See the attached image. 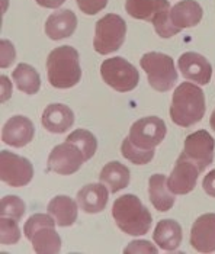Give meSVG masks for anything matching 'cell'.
Here are the masks:
<instances>
[{"label": "cell", "instance_id": "obj_1", "mask_svg": "<svg viewBox=\"0 0 215 254\" xmlns=\"http://www.w3.org/2000/svg\"><path fill=\"white\" fill-rule=\"evenodd\" d=\"M205 111V96L199 86L185 81L175 90L170 105V118L176 125L182 128L192 127L204 118Z\"/></svg>", "mask_w": 215, "mask_h": 254}, {"label": "cell", "instance_id": "obj_2", "mask_svg": "<svg viewBox=\"0 0 215 254\" xmlns=\"http://www.w3.org/2000/svg\"><path fill=\"white\" fill-rule=\"evenodd\" d=\"M112 216L118 228L128 235H144L153 224L150 211L143 205L136 195H124L118 197L112 206Z\"/></svg>", "mask_w": 215, "mask_h": 254}, {"label": "cell", "instance_id": "obj_3", "mask_svg": "<svg viewBox=\"0 0 215 254\" xmlns=\"http://www.w3.org/2000/svg\"><path fill=\"white\" fill-rule=\"evenodd\" d=\"M48 81L56 89H70L81 78L78 53L70 45H63L53 50L47 59Z\"/></svg>", "mask_w": 215, "mask_h": 254}, {"label": "cell", "instance_id": "obj_4", "mask_svg": "<svg viewBox=\"0 0 215 254\" xmlns=\"http://www.w3.org/2000/svg\"><path fill=\"white\" fill-rule=\"evenodd\" d=\"M54 225L56 219L50 214H35L25 222V237L31 240L37 253L56 254L61 250V238Z\"/></svg>", "mask_w": 215, "mask_h": 254}, {"label": "cell", "instance_id": "obj_5", "mask_svg": "<svg viewBox=\"0 0 215 254\" xmlns=\"http://www.w3.org/2000/svg\"><path fill=\"white\" fill-rule=\"evenodd\" d=\"M141 68L147 73L150 86L157 92L170 90L177 81L173 59L161 53H147L140 60Z\"/></svg>", "mask_w": 215, "mask_h": 254}, {"label": "cell", "instance_id": "obj_6", "mask_svg": "<svg viewBox=\"0 0 215 254\" xmlns=\"http://www.w3.org/2000/svg\"><path fill=\"white\" fill-rule=\"evenodd\" d=\"M125 35H127L125 20L119 15L108 13L96 22L93 48L96 53L102 56L115 53L122 47L125 41Z\"/></svg>", "mask_w": 215, "mask_h": 254}, {"label": "cell", "instance_id": "obj_7", "mask_svg": "<svg viewBox=\"0 0 215 254\" xmlns=\"http://www.w3.org/2000/svg\"><path fill=\"white\" fill-rule=\"evenodd\" d=\"M100 76L108 86L121 93L134 90L140 81L137 68L122 57L105 60L100 65Z\"/></svg>", "mask_w": 215, "mask_h": 254}, {"label": "cell", "instance_id": "obj_8", "mask_svg": "<svg viewBox=\"0 0 215 254\" xmlns=\"http://www.w3.org/2000/svg\"><path fill=\"white\" fill-rule=\"evenodd\" d=\"M34 177L32 163L10 151H0V179L12 188L26 186Z\"/></svg>", "mask_w": 215, "mask_h": 254}, {"label": "cell", "instance_id": "obj_9", "mask_svg": "<svg viewBox=\"0 0 215 254\" xmlns=\"http://www.w3.org/2000/svg\"><path fill=\"white\" fill-rule=\"evenodd\" d=\"M167 134V128L163 119L157 117H147L138 119L130 128V135L133 144L140 148L154 150L158 144L164 139Z\"/></svg>", "mask_w": 215, "mask_h": 254}, {"label": "cell", "instance_id": "obj_10", "mask_svg": "<svg viewBox=\"0 0 215 254\" xmlns=\"http://www.w3.org/2000/svg\"><path fill=\"white\" fill-rule=\"evenodd\" d=\"M84 161V156L77 145L66 139V142L53 148L47 164L50 172H54L61 176H70L77 172Z\"/></svg>", "mask_w": 215, "mask_h": 254}, {"label": "cell", "instance_id": "obj_11", "mask_svg": "<svg viewBox=\"0 0 215 254\" xmlns=\"http://www.w3.org/2000/svg\"><path fill=\"white\" fill-rule=\"evenodd\" d=\"M215 139L205 129L196 131L185 139L183 153L189 157L201 172L208 169L214 161Z\"/></svg>", "mask_w": 215, "mask_h": 254}, {"label": "cell", "instance_id": "obj_12", "mask_svg": "<svg viewBox=\"0 0 215 254\" xmlns=\"http://www.w3.org/2000/svg\"><path fill=\"white\" fill-rule=\"evenodd\" d=\"M201 170L195 163L182 153L167 179V186L175 195H188L196 186V180Z\"/></svg>", "mask_w": 215, "mask_h": 254}, {"label": "cell", "instance_id": "obj_13", "mask_svg": "<svg viewBox=\"0 0 215 254\" xmlns=\"http://www.w3.org/2000/svg\"><path fill=\"white\" fill-rule=\"evenodd\" d=\"M177 64H179V70L182 76L186 80L198 83L201 86H205L211 81L213 65L204 56L189 51L180 56Z\"/></svg>", "mask_w": 215, "mask_h": 254}, {"label": "cell", "instance_id": "obj_14", "mask_svg": "<svg viewBox=\"0 0 215 254\" xmlns=\"http://www.w3.org/2000/svg\"><path fill=\"white\" fill-rule=\"evenodd\" d=\"M35 135L34 124L29 118L16 115L12 117L1 129V141L12 147H25L28 145Z\"/></svg>", "mask_w": 215, "mask_h": 254}, {"label": "cell", "instance_id": "obj_15", "mask_svg": "<svg viewBox=\"0 0 215 254\" xmlns=\"http://www.w3.org/2000/svg\"><path fill=\"white\" fill-rule=\"evenodd\" d=\"M191 244L199 253L215 252V214L201 215L192 225Z\"/></svg>", "mask_w": 215, "mask_h": 254}, {"label": "cell", "instance_id": "obj_16", "mask_svg": "<svg viewBox=\"0 0 215 254\" xmlns=\"http://www.w3.org/2000/svg\"><path fill=\"white\" fill-rule=\"evenodd\" d=\"M77 28V18L70 9H61L48 16L45 22V34L50 39L60 41L69 38Z\"/></svg>", "mask_w": 215, "mask_h": 254}, {"label": "cell", "instance_id": "obj_17", "mask_svg": "<svg viewBox=\"0 0 215 254\" xmlns=\"http://www.w3.org/2000/svg\"><path fill=\"white\" fill-rule=\"evenodd\" d=\"M73 124H74L73 111L63 103L48 105L42 114V127L53 134L66 132L73 127Z\"/></svg>", "mask_w": 215, "mask_h": 254}, {"label": "cell", "instance_id": "obj_18", "mask_svg": "<svg viewBox=\"0 0 215 254\" xmlns=\"http://www.w3.org/2000/svg\"><path fill=\"white\" fill-rule=\"evenodd\" d=\"M109 189L100 183L83 186L77 193V203L86 214H99L108 205Z\"/></svg>", "mask_w": 215, "mask_h": 254}, {"label": "cell", "instance_id": "obj_19", "mask_svg": "<svg viewBox=\"0 0 215 254\" xmlns=\"http://www.w3.org/2000/svg\"><path fill=\"white\" fill-rule=\"evenodd\" d=\"M202 16L204 10L195 0H182L176 3L169 12V19L179 31L196 26L202 20Z\"/></svg>", "mask_w": 215, "mask_h": 254}, {"label": "cell", "instance_id": "obj_20", "mask_svg": "<svg viewBox=\"0 0 215 254\" xmlns=\"http://www.w3.org/2000/svg\"><path fill=\"white\" fill-rule=\"evenodd\" d=\"M78 203L70 196L59 195L53 197L48 203V214L56 219L59 227H70L76 222L78 215Z\"/></svg>", "mask_w": 215, "mask_h": 254}, {"label": "cell", "instance_id": "obj_21", "mask_svg": "<svg viewBox=\"0 0 215 254\" xmlns=\"http://www.w3.org/2000/svg\"><path fill=\"white\" fill-rule=\"evenodd\" d=\"M148 195L153 206L160 212H167L175 205V193L167 186L164 175H153L148 180Z\"/></svg>", "mask_w": 215, "mask_h": 254}, {"label": "cell", "instance_id": "obj_22", "mask_svg": "<svg viewBox=\"0 0 215 254\" xmlns=\"http://www.w3.org/2000/svg\"><path fill=\"white\" fill-rule=\"evenodd\" d=\"M182 227L175 219H161L157 224L153 238L164 252H175L182 243Z\"/></svg>", "mask_w": 215, "mask_h": 254}, {"label": "cell", "instance_id": "obj_23", "mask_svg": "<svg viewBox=\"0 0 215 254\" xmlns=\"http://www.w3.org/2000/svg\"><path fill=\"white\" fill-rule=\"evenodd\" d=\"M170 9V3L167 0H127L125 10L127 13L140 20H150L156 18L163 10Z\"/></svg>", "mask_w": 215, "mask_h": 254}, {"label": "cell", "instance_id": "obj_24", "mask_svg": "<svg viewBox=\"0 0 215 254\" xmlns=\"http://www.w3.org/2000/svg\"><path fill=\"white\" fill-rule=\"evenodd\" d=\"M131 173L127 166L119 161L108 163L100 172V182H103L111 193H117L130 185Z\"/></svg>", "mask_w": 215, "mask_h": 254}, {"label": "cell", "instance_id": "obj_25", "mask_svg": "<svg viewBox=\"0 0 215 254\" xmlns=\"http://www.w3.org/2000/svg\"><path fill=\"white\" fill-rule=\"evenodd\" d=\"M12 77L20 92H23L26 95L38 93L39 87H41V77H39L38 71L32 65L20 63L13 70Z\"/></svg>", "mask_w": 215, "mask_h": 254}, {"label": "cell", "instance_id": "obj_26", "mask_svg": "<svg viewBox=\"0 0 215 254\" xmlns=\"http://www.w3.org/2000/svg\"><path fill=\"white\" fill-rule=\"evenodd\" d=\"M67 141H70V142L77 145L78 148H80V151L83 153L86 161L95 156V153L98 150L96 137L90 131H86V129H76V131H73L67 137Z\"/></svg>", "mask_w": 215, "mask_h": 254}, {"label": "cell", "instance_id": "obj_27", "mask_svg": "<svg viewBox=\"0 0 215 254\" xmlns=\"http://www.w3.org/2000/svg\"><path fill=\"white\" fill-rule=\"evenodd\" d=\"M121 153L128 161H131L133 164H137V166H143V164L150 163L153 160V157H154V150L140 148L136 144H133L128 137L122 141Z\"/></svg>", "mask_w": 215, "mask_h": 254}, {"label": "cell", "instance_id": "obj_28", "mask_svg": "<svg viewBox=\"0 0 215 254\" xmlns=\"http://www.w3.org/2000/svg\"><path fill=\"white\" fill-rule=\"evenodd\" d=\"M20 240V230L18 221L9 216L0 218V243L3 246L16 244Z\"/></svg>", "mask_w": 215, "mask_h": 254}, {"label": "cell", "instance_id": "obj_29", "mask_svg": "<svg viewBox=\"0 0 215 254\" xmlns=\"http://www.w3.org/2000/svg\"><path fill=\"white\" fill-rule=\"evenodd\" d=\"M25 209H26L25 202L18 196H3L0 200V215L1 216H9V218L19 221L25 214Z\"/></svg>", "mask_w": 215, "mask_h": 254}, {"label": "cell", "instance_id": "obj_30", "mask_svg": "<svg viewBox=\"0 0 215 254\" xmlns=\"http://www.w3.org/2000/svg\"><path fill=\"white\" fill-rule=\"evenodd\" d=\"M76 1L78 9L86 15H96L108 4V0H76Z\"/></svg>", "mask_w": 215, "mask_h": 254}, {"label": "cell", "instance_id": "obj_31", "mask_svg": "<svg viewBox=\"0 0 215 254\" xmlns=\"http://www.w3.org/2000/svg\"><path fill=\"white\" fill-rule=\"evenodd\" d=\"M0 45H1L0 67H1V68H6V67H9V65L15 61V48H13L12 42H10V41H6V39H1Z\"/></svg>", "mask_w": 215, "mask_h": 254}, {"label": "cell", "instance_id": "obj_32", "mask_svg": "<svg viewBox=\"0 0 215 254\" xmlns=\"http://www.w3.org/2000/svg\"><path fill=\"white\" fill-rule=\"evenodd\" d=\"M124 253H157V249L150 241L138 240V241L130 243L128 247L124 250Z\"/></svg>", "mask_w": 215, "mask_h": 254}, {"label": "cell", "instance_id": "obj_33", "mask_svg": "<svg viewBox=\"0 0 215 254\" xmlns=\"http://www.w3.org/2000/svg\"><path fill=\"white\" fill-rule=\"evenodd\" d=\"M202 188H204L207 195L211 196V197H215V169L211 170L207 176L204 177Z\"/></svg>", "mask_w": 215, "mask_h": 254}, {"label": "cell", "instance_id": "obj_34", "mask_svg": "<svg viewBox=\"0 0 215 254\" xmlns=\"http://www.w3.org/2000/svg\"><path fill=\"white\" fill-rule=\"evenodd\" d=\"M0 80H1V102H4V100H7V99L10 98V93H12L10 83H9L7 77H4V76H1Z\"/></svg>", "mask_w": 215, "mask_h": 254}, {"label": "cell", "instance_id": "obj_35", "mask_svg": "<svg viewBox=\"0 0 215 254\" xmlns=\"http://www.w3.org/2000/svg\"><path fill=\"white\" fill-rule=\"evenodd\" d=\"M39 6L47 7V9H57L66 0H35Z\"/></svg>", "mask_w": 215, "mask_h": 254}, {"label": "cell", "instance_id": "obj_36", "mask_svg": "<svg viewBox=\"0 0 215 254\" xmlns=\"http://www.w3.org/2000/svg\"><path fill=\"white\" fill-rule=\"evenodd\" d=\"M210 125H211V128L215 131V109L214 112H213V115H211V119H210Z\"/></svg>", "mask_w": 215, "mask_h": 254}]
</instances>
